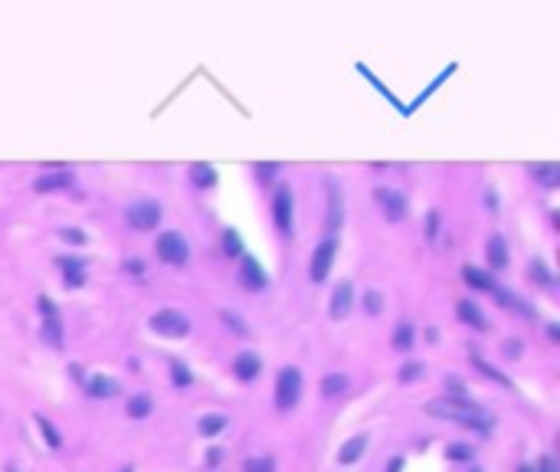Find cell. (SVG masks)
I'll list each match as a JSON object with an SVG mask.
<instances>
[{
	"instance_id": "obj_1",
	"label": "cell",
	"mask_w": 560,
	"mask_h": 472,
	"mask_svg": "<svg viewBox=\"0 0 560 472\" xmlns=\"http://www.w3.org/2000/svg\"><path fill=\"white\" fill-rule=\"evenodd\" d=\"M426 413H429V417H439V420L462 423V427H472V429H488V427H492V417H488L482 407L472 404V400L439 397V400H429V404H426Z\"/></svg>"
},
{
	"instance_id": "obj_2",
	"label": "cell",
	"mask_w": 560,
	"mask_h": 472,
	"mask_svg": "<svg viewBox=\"0 0 560 472\" xmlns=\"http://www.w3.org/2000/svg\"><path fill=\"white\" fill-rule=\"evenodd\" d=\"M151 331L161 338H187L190 335V318L177 309H161L151 315Z\"/></svg>"
},
{
	"instance_id": "obj_3",
	"label": "cell",
	"mask_w": 560,
	"mask_h": 472,
	"mask_svg": "<svg viewBox=\"0 0 560 472\" xmlns=\"http://www.w3.org/2000/svg\"><path fill=\"white\" fill-rule=\"evenodd\" d=\"M298 397H302V374H298V368H285L275 380V404H279V410H292L298 404Z\"/></svg>"
},
{
	"instance_id": "obj_4",
	"label": "cell",
	"mask_w": 560,
	"mask_h": 472,
	"mask_svg": "<svg viewBox=\"0 0 560 472\" xmlns=\"http://www.w3.org/2000/svg\"><path fill=\"white\" fill-rule=\"evenodd\" d=\"M190 249H187V240L180 233H161L158 236V259L168 263V266H184Z\"/></svg>"
},
{
	"instance_id": "obj_5",
	"label": "cell",
	"mask_w": 560,
	"mask_h": 472,
	"mask_svg": "<svg viewBox=\"0 0 560 472\" xmlns=\"http://www.w3.org/2000/svg\"><path fill=\"white\" fill-rule=\"evenodd\" d=\"M125 216L135 230H154L161 224V204L158 200H138V204H131L125 210Z\"/></svg>"
},
{
	"instance_id": "obj_6",
	"label": "cell",
	"mask_w": 560,
	"mask_h": 472,
	"mask_svg": "<svg viewBox=\"0 0 560 472\" xmlns=\"http://www.w3.org/2000/svg\"><path fill=\"white\" fill-rule=\"evenodd\" d=\"M272 216H275V226L282 233L292 230V190L285 184L275 187V197H272Z\"/></svg>"
},
{
	"instance_id": "obj_7",
	"label": "cell",
	"mask_w": 560,
	"mask_h": 472,
	"mask_svg": "<svg viewBox=\"0 0 560 472\" xmlns=\"http://www.w3.org/2000/svg\"><path fill=\"white\" fill-rule=\"evenodd\" d=\"M40 312H43V335L53 348H60L62 344V325H60V312L53 305L50 299H40Z\"/></svg>"
},
{
	"instance_id": "obj_8",
	"label": "cell",
	"mask_w": 560,
	"mask_h": 472,
	"mask_svg": "<svg viewBox=\"0 0 560 472\" xmlns=\"http://www.w3.org/2000/svg\"><path fill=\"white\" fill-rule=\"evenodd\" d=\"M341 220H344V200H341V190L334 180H328V243H334L341 230Z\"/></svg>"
},
{
	"instance_id": "obj_9",
	"label": "cell",
	"mask_w": 560,
	"mask_h": 472,
	"mask_svg": "<svg viewBox=\"0 0 560 472\" xmlns=\"http://www.w3.org/2000/svg\"><path fill=\"white\" fill-rule=\"evenodd\" d=\"M331 318L334 322H341V318H348L351 309H354V285L351 282H338L334 285V292H331Z\"/></svg>"
},
{
	"instance_id": "obj_10",
	"label": "cell",
	"mask_w": 560,
	"mask_h": 472,
	"mask_svg": "<svg viewBox=\"0 0 560 472\" xmlns=\"http://www.w3.org/2000/svg\"><path fill=\"white\" fill-rule=\"evenodd\" d=\"M373 197L380 200V207H383V214H387V220H403V216H407V197H403V194L380 187V190H373Z\"/></svg>"
},
{
	"instance_id": "obj_11",
	"label": "cell",
	"mask_w": 560,
	"mask_h": 472,
	"mask_svg": "<svg viewBox=\"0 0 560 472\" xmlns=\"http://www.w3.org/2000/svg\"><path fill=\"white\" fill-rule=\"evenodd\" d=\"M331 259H334V243H318V249H314L312 256V282H324L328 279V273H331Z\"/></svg>"
},
{
	"instance_id": "obj_12",
	"label": "cell",
	"mask_w": 560,
	"mask_h": 472,
	"mask_svg": "<svg viewBox=\"0 0 560 472\" xmlns=\"http://www.w3.org/2000/svg\"><path fill=\"white\" fill-rule=\"evenodd\" d=\"M56 263H60V273L66 275L69 289H79V285L85 282V263L79 256H62V259H56Z\"/></svg>"
},
{
	"instance_id": "obj_13",
	"label": "cell",
	"mask_w": 560,
	"mask_h": 472,
	"mask_svg": "<svg viewBox=\"0 0 560 472\" xmlns=\"http://www.w3.org/2000/svg\"><path fill=\"white\" fill-rule=\"evenodd\" d=\"M233 371H236L239 380H256L259 378V371H263V361H259V354L243 351L236 361H233Z\"/></svg>"
},
{
	"instance_id": "obj_14",
	"label": "cell",
	"mask_w": 560,
	"mask_h": 472,
	"mask_svg": "<svg viewBox=\"0 0 560 472\" xmlns=\"http://www.w3.org/2000/svg\"><path fill=\"white\" fill-rule=\"evenodd\" d=\"M85 394H89V397H95V400H105V397H115V394H119V380L102 378V374H92V378L85 380Z\"/></svg>"
},
{
	"instance_id": "obj_15",
	"label": "cell",
	"mask_w": 560,
	"mask_h": 472,
	"mask_svg": "<svg viewBox=\"0 0 560 472\" xmlns=\"http://www.w3.org/2000/svg\"><path fill=\"white\" fill-rule=\"evenodd\" d=\"M239 275H243L246 289H253V292H263L265 282H269V279H265V273L259 269V263H256V259H249V256L243 259V269H239Z\"/></svg>"
},
{
	"instance_id": "obj_16",
	"label": "cell",
	"mask_w": 560,
	"mask_h": 472,
	"mask_svg": "<svg viewBox=\"0 0 560 472\" xmlns=\"http://www.w3.org/2000/svg\"><path fill=\"white\" fill-rule=\"evenodd\" d=\"M488 263H492V269H505L508 266V243H505V236H498L495 233L492 240H488Z\"/></svg>"
},
{
	"instance_id": "obj_17",
	"label": "cell",
	"mask_w": 560,
	"mask_h": 472,
	"mask_svg": "<svg viewBox=\"0 0 560 472\" xmlns=\"http://www.w3.org/2000/svg\"><path fill=\"white\" fill-rule=\"evenodd\" d=\"M466 282L472 285V289H478V292H495V289H498V285H495V279L488 273H482V269H476V266H468L466 273Z\"/></svg>"
},
{
	"instance_id": "obj_18",
	"label": "cell",
	"mask_w": 560,
	"mask_h": 472,
	"mask_svg": "<svg viewBox=\"0 0 560 472\" xmlns=\"http://www.w3.org/2000/svg\"><path fill=\"white\" fill-rule=\"evenodd\" d=\"M72 184V174L69 171H60V174H46V177H36L33 187L40 190V194H46V190H60V187H69Z\"/></svg>"
},
{
	"instance_id": "obj_19",
	"label": "cell",
	"mask_w": 560,
	"mask_h": 472,
	"mask_svg": "<svg viewBox=\"0 0 560 472\" xmlns=\"http://www.w3.org/2000/svg\"><path fill=\"white\" fill-rule=\"evenodd\" d=\"M364 446H367V437H364V433H361V437H354V439H348V443H344V449L338 453V463L348 466V463H354V459H361Z\"/></svg>"
},
{
	"instance_id": "obj_20",
	"label": "cell",
	"mask_w": 560,
	"mask_h": 472,
	"mask_svg": "<svg viewBox=\"0 0 560 472\" xmlns=\"http://www.w3.org/2000/svg\"><path fill=\"white\" fill-rule=\"evenodd\" d=\"M351 380L344 378V374H328V378H322V394L324 397H338V394H348Z\"/></svg>"
},
{
	"instance_id": "obj_21",
	"label": "cell",
	"mask_w": 560,
	"mask_h": 472,
	"mask_svg": "<svg viewBox=\"0 0 560 472\" xmlns=\"http://www.w3.org/2000/svg\"><path fill=\"white\" fill-rule=\"evenodd\" d=\"M456 309H459V315H462V322H466V325H472V328H485V325H488V322H485V315L468 299H462Z\"/></svg>"
},
{
	"instance_id": "obj_22",
	"label": "cell",
	"mask_w": 560,
	"mask_h": 472,
	"mask_svg": "<svg viewBox=\"0 0 560 472\" xmlns=\"http://www.w3.org/2000/svg\"><path fill=\"white\" fill-rule=\"evenodd\" d=\"M190 180H194L197 187H213L216 184V171H213V164H194L190 168Z\"/></svg>"
},
{
	"instance_id": "obj_23",
	"label": "cell",
	"mask_w": 560,
	"mask_h": 472,
	"mask_svg": "<svg viewBox=\"0 0 560 472\" xmlns=\"http://www.w3.org/2000/svg\"><path fill=\"white\" fill-rule=\"evenodd\" d=\"M495 299H498V305H505V309H515V312H521V315H534L531 312V305L527 302H521L518 295H511V292H505V289H495Z\"/></svg>"
},
{
	"instance_id": "obj_24",
	"label": "cell",
	"mask_w": 560,
	"mask_h": 472,
	"mask_svg": "<svg viewBox=\"0 0 560 472\" xmlns=\"http://www.w3.org/2000/svg\"><path fill=\"white\" fill-rule=\"evenodd\" d=\"M148 413H151V397L138 394L128 400V417H131V420H145Z\"/></svg>"
},
{
	"instance_id": "obj_25",
	"label": "cell",
	"mask_w": 560,
	"mask_h": 472,
	"mask_svg": "<svg viewBox=\"0 0 560 472\" xmlns=\"http://www.w3.org/2000/svg\"><path fill=\"white\" fill-rule=\"evenodd\" d=\"M223 427H226V417H223V413H207L204 420H200V433H204V437H216V433H223Z\"/></svg>"
},
{
	"instance_id": "obj_26",
	"label": "cell",
	"mask_w": 560,
	"mask_h": 472,
	"mask_svg": "<svg viewBox=\"0 0 560 472\" xmlns=\"http://www.w3.org/2000/svg\"><path fill=\"white\" fill-rule=\"evenodd\" d=\"M531 174H534L537 180H541L544 187H557V168H554V164H534V168H531Z\"/></svg>"
},
{
	"instance_id": "obj_27",
	"label": "cell",
	"mask_w": 560,
	"mask_h": 472,
	"mask_svg": "<svg viewBox=\"0 0 560 472\" xmlns=\"http://www.w3.org/2000/svg\"><path fill=\"white\" fill-rule=\"evenodd\" d=\"M220 240H223V256H229V259L243 256V243H239V233L236 230H226Z\"/></svg>"
},
{
	"instance_id": "obj_28",
	"label": "cell",
	"mask_w": 560,
	"mask_h": 472,
	"mask_svg": "<svg viewBox=\"0 0 560 472\" xmlns=\"http://www.w3.org/2000/svg\"><path fill=\"white\" fill-rule=\"evenodd\" d=\"M393 344H397V348H403V351H407V348H413V325H410V322L397 325V331H393Z\"/></svg>"
},
{
	"instance_id": "obj_29",
	"label": "cell",
	"mask_w": 560,
	"mask_h": 472,
	"mask_svg": "<svg viewBox=\"0 0 560 472\" xmlns=\"http://www.w3.org/2000/svg\"><path fill=\"white\" fill-rule=\"evenodd\" d=\"M243 472H275V463L269 456H259V459H246L243 463Z\"/></svg>"
},
{
	"instance_id": "obj_30",
	"label": "cell",
	"mask_w": 560,
	"mask_h": 472,
	"mask_svg": "<svg viewBox=\"0 0 560 472\" xmlns=\"http://www.w3.org/2000/svg\"><path fill=\"white\" fill-rule=\"evenodd\" d=\"M36 420V427L43 429V437H46V443H50V449H60L62 443H60V437H56V429L50 427V420H46V417H33Z\"/></svg>"
},
{
	"instance_id": "obj_31",
	"label": "cell",
	"mask_w": 560,
	"mask_h": 472,
	"mask_svg": "<svg viewBox=\"0 0 560 472\" xmlns=\"http://www.w3.org/2000/svg\"><path fill=\"white\" fill-rule=\"evenodd\" d=\"M170 374H174V384H177V387L194 384V374H190V371H187L180 361H174V364H170Z\"/></svg>"
},
{
	"instance_id": "obj_32",
	"label": "cell",
	"mask_w": 560,
	"mask_h": 472,
	"mask_svg": "<svg viewBox=\"0 0 560 472\" xmlns=\"http://www.w3.org/2000/svg\"><path fill=\"white\" fill-rule=\"evenodd\" d=\"M364 305H367V315H380V312H383V299H380V292H377V289H370V292L364 295Z\"/></svg>"
},
{
	"instance_id": "obj_33",
	"label": "cell",
	"mask_w": 560,
	"mask_h": 472,
	"mask_svg": "<svg viewBox=\"0 0 560 472\" xmlns=\"http://www.w3.org/2000/svg\"><path fill=\"white\" fill-rule=\"evenodd\" d=\"M476 368H478V371H482L485 378H492V380H498V384H505V387H511V380H508V378H505V374H498V371H495V368H492V364H485V361H478V358H476Z\"/></svg>"
},
{
	"instance_id": "obj_34",
	"label": "cell",
	"mask_w": 560,
	"mask_h": 472,
	"mask_svg": "<svg viewBox=\"0 0 560 472\" xmlns=\"http://www.w3.org/2000/svg\"><path fill=\"white\" fill-rule=\"evenodd\" d=\"M446 390H449L452 400H468V397H466V384L456 380V378H446Z\"/></svg>"
},
{
	"instance_id": "obj_35",
	"label": "cell",
	"mask_w": 560,
	"mask_h": 472,
	"mask_svg": "<svg viewBox=\"0 0 560 472\" xmlns=\"http://www.w3.org/2000/svg\"><path fill=\"white\" fill-rule=\"evenodd\" d=\"M531 279H537L541 285H551V282H554L551 273H547V269H544V263H537V259L531 263Z\"/></svg>"
},
{
	"instance_id": "obj_36",
	"label": "cell",
	"mask_w": 560,
	"mask_h": 472,
	"mask_svg": "<svg viewBox=\"0 0 560 472\" xmlns=\"http://www.w3.org/2000/svg\"><path fill=\"white\" fill-rule=\"evenodd\" d=\"M60 236H62L66 243H72V246H82V243H85V233L76 230V226H66V230H62Z\"/></svg>"
},
{
	"instance_id": "obj_37",
	"label": "cell",
	"mask_w": 560,
	"mask_h": 472,
	"mask_svg": "<svg viewBox=\"0 0 560 472\" xmlns=\"http://www.w3.org/2000/svg\"><path fill=\"white\" fill-rule=\"evenodd\" d=\"M419 374H423V364L410 361V364H403V371H400V380H416Z\"/></svg>"
},
{
	"instance_id": "obj_38",
	"label": "cell",
	"mask_w": 560,
	"mask_h": 472,
	"mask_svg": "<svg viewBox=\"0 0 560 472\" xmlns=\"http://www.w3.org/2000/svg\"><path fill=\"white\" fill-rule=\"evenodd\" d=\"M220 318L226 322L229 328H233V331H239V335H246V325H243V322L236 318V312H220Z\"/></svg>"
},
{
	"instance_id": "obj_39",
	"label": "cell",
	"mask_w": 560,
	"mask_h": 472,
	"mask_svg": "<svg viewBox=\"0 0 560 472\" xmlns=\"http://www.w3.org/2000/svg\"><path fill=\"white\" fill-rule=\"evenodd\" d=\"M275 171H279L275 164H259V168H256V174H259V180H263V184H272V177H275Z\"/></svg>"
},
{
	"instance_id": "obj_40",
	"label": "cell",
	"mask_w": 560,
	"mask_h": 472,
	"mask_svg": "<svg viewBox=\"0 0 560 472\" xmlns=\"http://www.w3.org/2000/svg\"><path fill=\"white\" fill-rule=\"evenodd\" d=\"M449 456H452V459H468V456H472V449H466L462 443H459V446L452 443V446H449Z\"/></svg>"
},
{
	"instance_id": "obj_41",
	"label": "cell",
	"mask_w": 560,
	"mask_h": 472,
	"mask_svg": "<svg viewBox=\"0 0 560 472\" xmlns=\"http://www.w3.org/2000/svg\"><path fill=\"white\" fill-rule=\"evenodd\" d=\"M436 226H439V216L429 214V216H426V236H429V240L436 236Z\"/></svg>"
},
{
	"instance_id": "obj_42",
	"label": "cell",
	"mask_w": 560,
	"mask_h": 472,
	"mask_svg": "<svg viewBox=\"0 0 560 472\" xmlns=\"http://www.w3.org/2000/svg\"><path fill=\"white\" fill-rule=\"evenodd\" d=\"M125 269L128 273H145V263L141 259H125Z\"/></svg>"
},
{
	"instance_id": "obj_43",
	"label": "cell",
	"mask_w": 560,
	"mask_h": 472,
	"mask_svg": "<svg viewBox=\"0 0 560 472\" xmlns=\"http://www.w3.org/2000/svg\"><path fill=\"white\" fill-rule=\"evenodd\" d=\"M537 472H557V469H554V459H551V456H544L541 463H537Z\"/></svg>"
},
{
	"instance_id": "obj_44",
	"label": "cell",
	"mask_w": 560,
	"mask_h": 472,
	"mask_svg": "<svg viewBox=\"0 0 560 472\" xmlns=\"http://www.w3.org/2000/svg\"><path fill=\"white\" fill-rule=\"evenodd\" d=\"M220 459H223V449H216V446H213L210 453H207V463H210V466H216V463H220Z\"/></svg>"
},
{
	"instance_id": "obj_45",
	"label": "cell",
	"mask_w": 560,
	"mask_h": 472,
	"mask_svg": "<svg viewBox=\"0 0 560 472\" xmlns=\"http://www.w3.org/2000/svg\"><path fill=\"white\" fill-rule=\"evenodd\" d=\"M400 466H403V459L397 456V459H390V469H387V472H400Z\"/></svg>"
},
{
	"instance_id": "obj_46",
	"label": "cell",
	"mask_w": 560,
	"mask_h": 472,
	"mask_svg": "<svg viewBox=\"0 0 560 472\" xmlns=\"http://www.w3.org/2000/svg\"><path fill=\"white\" fill-rule=\"evenodd\" d=\"M518 472H534V469H531V466H521V469Z\"/></svg>"
},
{
	"instance_id": "obj_47",
	"label": "cell",
	"mask_w": 560,
	"mask_h": 472,
	"mask_svg": "<svg viewBox=\"0 0 560 472\" xmlns=\"http://www.w3.org/2000/svg\"><path fill=\"white\" fill-rule=\"evenodd\" d=\"M121 472H135V469H131V466H125V469H121Z\"/></svg>"
}]
</instances>
